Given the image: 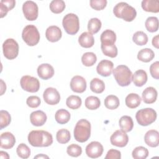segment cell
<instances>
[{"instance_id":"1","label":"cell","mask_w":159,"mask_h":159,"mask_svg":"<svg viewBox=\"0 0 159 159\" xmlns=\"http://www.w3.org/2000/svg\"><path fill=\"white\" fill-rule=\"evenodd\" d=\"M28 142L33 147H48L53 143V137L47 131L32 130L28 135Z\"/></svg>"},{"instance_id":"2","label":"cell","mask_w":159,"mask_h":159,"mask_svg":"<svg viewBox=\"0 0 159 159\" xmlns=\"http://www.w3.org/2000/svg\"><path fill=\"white\" fill-rule=\"evenodd\" d=\"M113 13L117 17L127 22L132 21L137 16L135 8L125 2L117 3L113 9Z\"/></svg>"},{"instance_id":"3","label":"cell","mask_w":159,"mask_h":159,"mask_svg":"<svg viewBox=\"0 0 159 159\" xmlns=\"http://www.w3.org/2000/svg\"><path fill=\"white\" fill-rule=\"evenodd\" d=\"M74 137L76 141L83 143L86 142L91 135V124L86 119H80L74 129Z\"/></svg>"},{"instance_id":"4","label":"cell","mask_w":159,"mask_h":159,"mask_svg":"<svg viewBox=\"0 0 159 159\" xmlns=\"http://www.w3.org/2000/svg\"><path fill=\"white\" fill-rule=\"evenodd\" d=\"M113 75L116 81L120 86H127L132 82V71L125 65H120L113 69Z\"/></svg>"},{"instance_id":"5","label":"cell","mask_w":159,"mask_h":159,"mask_svg":"<svg viewBox=\"0 0 159 159\" xmlns=\"http://www.w3.org/2000/svg\"><path fill=\"white\" fill-rule=\"evenodd\" d=\"M157 112L152 108H144L139 110L135 118L139 124L142 126H147L154 122L157 119Z\"/></svg>"},{"instance_id":"6","label":"cell","mask_w":159,"mask_h":159,"mask_svg":"<svg viewBox=\"0 0 159 159\" xmlns=\"http://www.w3.org/2000/svg\"><path fill=\"white\" fill-rule=\"evenodd\" d=\"M22 37L27 45L29 46H34L40 40V34L35 25H27L22 30Z\"/></svg>"},{"instance_id":"7","label":"cell","mask_w":159,"mask_h":159,"mask_svg":"<svg viewBox=\"0 0 159 159\" xmlns=\"http://www.w3.org/2000/svg\"><path fill=\"white\" fill-rule=\"evenodd\" d=\"M62 25L67 34L70 35H75L80 29L78 17L73 13L67 14L63 19Z\"/></svg>"},{"instance_id":"8","label":"cell","mask_w":159,"mask_h":159,"mask_svg":"<svg viewBox=\"0 0 159 159\" xmlns=\"http://www.w3.org/2000/svg\"><path fill=\"white\" fill-rule=\"evenodd\" d=\"M2 50L3 54L6 58L13 60L18 55L19 45L13 39H7L2 44Z\"/></svg>"},{"instance_id":"9","label":"cell","mask_w":159,"mask_h":159,"mask_svg":"<svg viewBox=\"0 0 159 159\" xmlns=\"http://www.w3.org/2000/svg\"><path fill=\"white\" fill-rule=\"evenodd\" d=\"M21 88L30 93H36L40 88V83L37 78L29 76H23L20 81Z\"/></svg>"},{"instance_id":"10","label":"cell","mask_w":159,"mask_h":159,"mask_svg":"<svg viewBox=\"0 0 159 159\" xmlns=\"http://www.w3.org/2000/svg\"><path fill=\"white\" fill-rule=\"evenodd\" d=\"M22 11L25 17L28 20H35L38 17V6L32 1H27L23 4Z\"/></svg>"},{"instance_id":"11","label":"cell","mask_w":159,"mask_h":159,"mask_svg":"<svg viewBox=\"0 0 159 159\" xmlns=\"http://www.w3.org/2000/svg\"><path fill=\"white\" fill-rule=\"evenodd\" d=\"M110 141L112 145L124 147L127 145L129 142V137L126 132L122 130H117L112 134L110 137Z\"/></svg>"},{"instance_id":"12","label":"cell","mask_w":159,"mask_h":159,"mask_svg":"<svg viewBox=\"0 0 159 159\" xmlns=\"http://www.w3.org/2000/svg\"><path fill=\"white\" fill-rule=\"evenodd\" d=\"M43 98L45 102L49 105H56L60 101V95L58 91L54 88H47L45 89Z\"/></svg>"},{"instance_id":"13","label":"cell","mask_w":159,"mask_h":159,"mask_svg":"<svg viewBox=\"0 0 159 159\" xmlns=\"http://www.w3.org/2000/svg\"><path fill=\"white\" fill-rule=\"evenodd\" d=\"M103 146L96 141L90 142L86 147V153L91 158H96L101 157L103 153Z\"/></svg>"},{"instance_id":"14","label":"cell","mask_w":159,"mask_h":159,"mask_svg":"<svg viewBox=\"0 0 159 159\" xmlns=\"http://www.w3.org/2000/svg\"><path fill=\"white\" fill-rule=\"evenodd\" d=\"M70 88L73 92L82 93L86 89V81L81 76H75L71 80Z\"/></svg>"},{"instance_id":"15","label":"cell","mask_w":159,"mask_h":159,"mask_svg":"<svg viewBox=\"0 0 159 159\" xmlns=\"http://www.w3.org/2000/svg\"><path fill=\"white\" fill-rule=\"evenodd\" d=\"M113 68L114 64L111 61L107 60H102L98 63L96 67V71L99 75L104 77H107L111 75Z\"/></svg>"},{"instance_id":"16","label":"cell","mask_w":159,"mask_h":159,"mask_svg":"<svg viewBox=\"0 0 159 159\" xmlns=\"http://www.w3.org/2000/svg\"><path fill=\"white\" fill-rule=\"evenodd\" d=\"M54 69L53 66L48 63H42L37 68V74L43 80H48L54 75Z\"/></svg>"},{"instance_id":"17","label":"cell","mask_w":159,"mask_h":159,"mask_svg":"<svg viewBox=\"0 0 159 159\" xmlns=\"http://www.w3.org/2000/svg\"><path fill=\"white\" fill-rule=\"evenodd\" d=\"M47 115L42 111H36L32 112L30 115V120L31 124L35 126H42L47 121Z\"/></svg>"},{"instance_id":"18","label":"cell","mask_w":159,"mask_h":159,"mask_svg":"<svg viewBox=\"0 0 159 159\" xmlns=\"http://www.w3.org/2000/svg\"><path fill=\"white\" fill-rule=\"evenodd\" d=\"M0 140V146L2 148L4 149H10L12 148L16 143L14 135L9 132H6L1 134Z\"/></svg>"},{"instance_id":"19","label":"cell","mask_w":159,"mask_h":159,"mask_svg":"<svg viewBox=\"0 0 159 159\" xmlns=\"http://www.w3.org/2000/svg\"><path fill=\"white\" fill-rule=\"evenodd\" d=\"M62 35L61 29L56 25H51L48 27L45 32V37L47 39L51 42L58 41Z\"/></svg>"},{"instance_id":"20","label":"cell","mask_w":159,"mask_h":159,"mask_svg":"<svg viewBox=\"0 0 159 159\" xmlns=\"http://www.w3.org/2000/svg\"><path fill=\"white\" fill-rule=\"evenodd\" d=\"M145 143L151 147H156L159 144V133L156 130H150L144 136Z\"/></svg>"},{"instance_id":"21","label":"cell","mask_w":159,"mask_h":159,"mask_svg":"<svg viewBox=\"0 0 159 159\" xmlns=\"http://www.w3.org/2000/svg\"><path fill=\"white\" fill-rule=\"evenodd\" d=\"M157 94V91L155 88L153 87H148L142 93V100L146 104H152L156 101Z\"/></svg>"},{"instance_id":"22","label":"cell","mask_w":159,"mask_h":159,"mask_svg":"<svg viewBox=\"0 0 159 159\" xmlns=\"http://www.w3.org/2000/svg\"><path fill=\"white\" fill-rule=\"evenodd\" d=\"M147 74L143 70H137L134 75H132V81L134 84L138 87L143 86L147 81Z\"/></svg>"},{"instance_id":"23","label":"cell","mask_w":159,"mask_h":159,"mask_svg":"<svg viewBox=\"0 0 159 159\" xmlns=\"http://www.w3.org/2000/svg\"><path fill=\"white\" fill-rule=\"evenodd\" d=\"M78 42L82 47L90 48L93 47L94 43V37L92 34L89 32H84L80 35Z\"/></svg>"},{"instance_id":"24","label":"cell","mask_w":159,"mask_h":159,"mask_svg":"<svg viewBox=\"0 0 159 159\" xmlns=\"http://www.w3.org/2000/svg\"><path fill=\"white\" fill-rule=\"evenodd\" d=\"M100 40L101 44L114 45L116 41V33L112 30L107 29L101 34Z\"/></svg>"},{"instance_id":"25","label":"cell","mask_w":159,"mask_h":159,"mask_svg":"<svg viewBox=\"0 0 159 159\" xmlns=\"http://www.w3.org/2000/svg\"><path fill=\"white\" fill-rule=\"evenodd\" d=\"M141 5L145 11L154 13L159 12V2L157 0H143Z\"/></svg>"},{"instance_id":"26","label":"cell","mask_w":159,"mask_h":159,"mask_svg":"<svg viewBox=\"0 0 159 159\" xmlns=\"http://www.w3.org/2000/svg\"><path fill=\"white\" fill-rule=\"evenodd\" d=\"M141 101L140 97L136 93H130L126 96L125 100L126 106L130 109H134L139 106Z\"/></svg>"},{"instance_id":"27","label":"cell","mask_w":159,"mask_h":159,"mask_svg":"<svg viewBox=\"0 0 159 159\" xmlns=\"http://www.w3.org/2000/svg\"><path fill=\"white\" fill-rule=\"evenodd\" d=\"M119 124L120 129L125 132L131 131L134 127L133 120L132 117L129 116H122L119 119Z\"/></svg>"},{"instance_id":"28","label":"cell","mask_w":159,"mask_h":159,"mask_svg":"<svg viewBox=\"0 0 159 159\" xmlns=\"http://www.w3.org/2000/svg\"><path fill=\"white\" fill-rule=\"evenodd\" d=\"M155 57L154 52L148 48L140 50L137 54V58L143 62H149L153 59Z\"/></svg>"},{"instance_id":"29","label":"cell","mask_w":159,"mask_h":159,"mask_svg":"<svg viewBox=\"0 0 159 159\" xmlns=\"http://www.w3.org/2000/svg\"><path fill=\"white\" fill-rule=\"evenodd\" d=\"M70 113L66 109H58L55 115L56 121L60 124H66L70 119Z\"/></svg>"},{"instance_id":"30","label":"cell","mask_w":159,"mask_h":159,"mask_svg":"<svg viewBox=\"0 0 159 159\" xmlns=\"http://www.w3.org/2000/svg\"><path fill=\"white\" fill-rule=\"evenodd\" d=\"M90 89L93 92L95 93H101L105 89L104 83L102 80L99 78H93L90 82Z\"/></svg>"},{"instance_id":"31","label":"cell","mask_w":159,"mask_h":159,"mask_svg":"<svg viewBox=\"0 0 159 159\" xmlns=\"http://www.w3.org/2000/svg\"><path fill=\"white\" fill-rule=\"evenodd\" d=\"M119 99L114 95H109L104 99V105L106 108L113 110L117 109L119 106Z\"/></svg>"},{"instance_id":"32","label":"cell","mask_w":159,"mask_h":159,"mask_svg":"<svg viewBox=\"0 0 159 159\" xmlns=\"http://www.w3.org/2000/svg\"><path fill=\"white\" fill-rule=\"evenodd\" d=\"M85 106L89 110H95L99 107L101 105V102L99 99L94 96H90L86 98L85 99Z\"/></svg>"},{"instance_id":"33","label":"cell","mask_w":159,"mask_h":159,"mask_svg":"<svg viewBox=\"0 0 159 159\" xmlns=\"http://www.w3.org/2000/svg\"><path fill=\"white\" fill-rule=\"evenodd\" d=\"M147 30L150 32H157L158 29V20L156 17L151 16L147 19L145 22Z\"/></svg>"},{"instance_id":"34","label":"cell","mask_w":159,"mask_h":159,"mask_svg":"<svg viewBox=\"0 0 159 159\" xmlns=\"http://www.w3.org/2000/svg\"><path fill=\"white\" fill-rule=\"evenodd\" d=\"M132 40L137 45L142 46L148 42V37L143 31H137L133 35Z\"/></svg>"},{"instance_id":"35","label":"cell","mask_w":159,"mask_h":159,"mask_svg":"<svg viewBox=\"0 0 159 159\" xmlns=\"http://www.w3.org/2000/svg\"><path fill=\"white\" fill-rule=\"evenodd\" d=\"M97 61L96 55L93 52H86L81 57L82 63L86 66H91Z\"/></svg>"},{"instance_id":"36","label":"cell","mask_w":159,"mask_h":159,"mask_svg":"<svg viewBox=\"0 0 159 159\" xmlns=\"http://www.w3.org/2000/svg\"><path fill=\"white\" fill-rule=\"evenodd\" d=\"M82 101L81 99L75 95H71L66 99V106L71 109H77L81 105Z\"/></svg>"},{"instance_id":"37","label":"cell","mask_w":159,"mask_h":159,"mask_svg":"<svg viewBox=\"0 0 159 159\" xmlns=\"http://www.w3.org/2000/svg\"><path fill=\"white\" fill-rule=\"evenodd\" d=\"M70 132L66 129H61L58 130L56 135V138L58 143H66L70 140Z\"/></svg>"},{"instance_id":"38","label":"cell","mask_w":159,"mask_h":159,"mask_svg":"<svg viewBox=\"0 0 159 159\" xmlns=\"http://www.w3.org/2000/svg\"><path fill=\"white\" fill-rule=\"evenodd\" d=\"M101 48L104 55L111 58H114L117 55V48L114 45L101 44Z\"/></svg>"},{"instance_id":"39","label":"cell","mask_w":159,"mask_h":159,"mask_svg":"<svg viewBox=\"0 0 159 159\" xmlns=\"http://www.w3.org/2000/svg\"><path fill=\"white\" fill-rule=\"evenodd\" d=\"M65 8V3L63 0H53L50 4V9L55 14L62 12Z\"/></svg>"},{"instance_id":"40","label":"cell","mask_w":159,"mask_h":159,"mask_svg":"<svg viewBox=\"0 0 159 159\" xmlns=\"http://www.w3.org/2000/svg\"><path fill=\"white\" fill-rule=\"evenodd\" d=\"M101 28V22L98 18H91L88 24V30L91 34H96Z\"/></svg>"},{"instance_id":"41","label":"cell","mask_w":159,"mask_h":159,"mask_svg":"<svg viewBox=\"0 0 159 159\" xmlns=\"http://www.w3.org/2000/svg\"><path fill=\"white\" fill-rule=\"evenodd\" d=\"M132 155L135 159H145L148 155V150L142 146L137 147L133 150Z\"/></svg>"},{"instance_id":"42","label":"cell","mask_w":159,"mask_h":159,"mask_svg":"<svg viewBox=\"0 0 159 159\" xmlns=\"http://www.w3.org/2000/svg\"><path fill=\"white\" fill-rule=\"evenodd\" d=\"M17 155L22 158L25 159L30 157V150L29 147L25 143H20L18 145L16 149Z\"/></svg>"},{"instance_id":"43","label":"cell","mask_w":159,"mask_h":159,"mask_svg":"<svg viewBox=\"0 0 159 159\" xmlns=\"http://www.w3.org/2000/svg\"><path fill=\"white\" fill-rule=\"evenodd\" d=\"M66 152L71 157H78L82 153V148L80 145L73 143L67 147Z\"/></svg>"},{"instance_id":"44","label":"cell","mask_w":159,"mask_h":159,"mask_svg":"<svg viewBox=\"0 0 159 159\" xmlns=\"http://www.w3.org/2000/svg\"><path fill=\"white\" fill-rule=\"evenodd\" d=\"M0 120L1 129H2L9 125L11 121V117L9 113L6 111L1 110L0 111Z\"/></svg>"},{"instance_id":"45","label":"cell","mask_w":159,"mask_h":159,"mask_svg":"<svg viewBox=\"0 0 159 159\" xmlns=\"http://www.w3.org/2000/svg\"><path fill=\"white\" fill-rule=\"evenodd\" d=\"M106 5H107L106 0H91L90 1L91 7L96 11L102 10L106 7Z\"/></svg>"},{"instance_id":"46","label":"cell","mask_w":159,"mask_h":159,"mask_svg":"<svg viewBox=\"0 0 159 159\" xmlns=\"http://www.w3.org/2000/svg\"><path fill=\"white\" fill-rule=\"evenodd\" d=\"M26 103L29 107L31 108H36L40 106L41 100L37 96H30L27 98Z\"/></svg>"},{"instance_id":"47","label":"cell","mask_w":159,"mask_h":159,"mask_svg":"<svg viewBox=\"0 0 159 159\" xmlns=\"http://www.w3.org/2000/svg\"><path fill=\"white\" fill-rule=\"evenodd\" d=\"M150 72L153 78L159 79V62L158 61L153 63L150 66Z\"/></svg>"},{"instance_id":"48","label":"cell","mask_w":159,"mask_h":159,"mask_svg":"<svg viewBox=\"0 0 159 159\" xmlns=\"http://www.w3.org/2000/svg\"><path fill=\"white\" fill-rule=\"evenodd\" d=\"M121 158V153L120 151L115 149H110L105 157L106 159H120Z\"/></svg>"},{"instance_id":"49","label":"cell","mask_w":159,"mask_h":159,"mask_svg":"<svg viewBox=\"0 0 159 159\" xmlns=\"http://www.w3.org/2000/svg\"><path fill=\"white\" fill-rule=\"evenodd\" d=\"M0 2L4 4L9 11L12 9L16 4V1L14 0H1Z\"/></svg>"},{"instance_id":"50","label":"cell","mask_w":159,"mask_h":159,"mask_svg":"<svg viewBox=\"0 0 159 159\" xmlns=\"http://www.w3.org/2000/svg\"><path fill=\"white\" fill-rule=\"evenodd\" d=\"M9 9L2 3L0 2V17L2 18L6 16L9 11Z\"/></svg>"},{"instance_id":"51","label":"cell","mask_w":159,"mask_h":159,"mask_svg":"<svg viewBox=\"0 0 159 159\" xmlns=\"http://www.w3.org/2000/svg\"><path fill=\"white\" fill-rule=\"evenodd\" d=\"M158 38H159V35H157L152 39V41L153 46L155 47L156 48H158Z\"/></svg>"},{"instance_id":"52","label":"cell","mask_w":159,"mask_h":159,"mask_svg":"<svg viewBox=\"0 0 159 159\" xmlns=\"http://www.w3.org/2000/svg\"><path fill=\"white\" fill-rule=\"evenodd\" d=\"M0 157L1 158H9V155L7 154V152H5L4 151H1L0 152Z\"/></svg>"},{"instance_id":"53","label":"cell","mask_w":159,"mask_h":159,"mask_svg":"<svg viewBox=\"0 0 159 159\" xmlns=\"http://www.w3.org/2000/svg\"><path fill=\"white\" fill-rule=\"evenodd\" d=\"M1 95H2L4 93V91H6V84L4 83V81L2 80H1Z\"/></svg>"},{"instance_id":"54","label":"cell","mask_w":159,"mask_h":159,"mask_svg":"<svg viewBox=\"0 0 159 159\" xmlns=\"http://www.w3.org/2000/svg\"><path fill=\"white\" fill-rule=\"evenodd\" d=\"M48 158V157L47 156V155H45L43 154H39V155H37L34 157V158Z\"/></svg>"}]
</instances>
